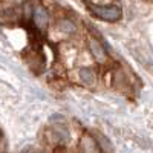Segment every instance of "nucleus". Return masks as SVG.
<instances>
[{"label":"nucleus","instance_id":"f257e3e1","mask_svg":"<svg viewBox=\"0 0 153 153\" xmlns=\"http://www.w3.org/2000/svg\"><path fill=\"white\" fill-rule=\"evenodd\" d=\"M89 9L92 11V14L97 16L98 19H103L107 22H117L121 17V9L115 5L110 6H98V5H91Z\"/></svg>","mask_w":153,"mask_h":153},{"label":"nucleus","instance_id":"0eeeda50","mask_svg":"<svg viewBox=\"0 0 153 153\" xmlns=\"http://www.w3.org/2000/svg\"><path fill=\"white\" fill-rule=\"evenodd\" d=\"M98 143H100V147H103V150H104L106 153H112V144H110V141H109L104 135L98 136Z\"/></svg>","mask_w":153,"mask_h":153},{"label":"nucleus","instance_id":"7ed1b4c3","mask_svg":"<svg viewBox=\"0 0 153 153\" xmlns=\"http://www.w3.org/2000/svg\"><path fill=\"white\" fill-rule=\"evenodd\" d=\"M89 49H91V52H92V55L95 57V60L98 61V63H104L106 61V51H104V48L101 46L97 40H94V38H91L89 40Z\"/></svg>","mask_w":153,"mask_h":153},{"label":"nucleus","instance_id":"6e6552de","mask_svg":"<svg viewBox=\"0 0 153 153\" xmlns=\"http://www.w3.org/2000/svg\"><path fill=\"white\" fill-rule=\"evenodd\" d=\"M58 25H60V29H61L63 32H66V34H72V32L75 31V26H74L69 20H61Z\"/></svg>","mask_w":153,"mask_h":153},{"label":"nucleus","instance_id":"20e7f679","mask_svg":"<svg viewBox=\"0 0 153 153\" xmlns=\"http://www.w3.org/2000/svg\"><path fill=\"white\" fill-rule=\"evenodd\" d=\"M81 149L84 153H98V146L95 139H92L91 136H86L81 139Z\"/></svg>","mask_w":153,"mask_h":153},{"label":"nucleus","instance_id":"f03ea898","mask_svg":"<svg viewBox=\"0 0 153 153\" xmlns=\"http://www.w3.org/2000/svg\"><path fill=\"white\" fill-rule=\"evenodd\" d=\"M48 22H49V17H48V12L43 6H37L35 11H34V23L38 29L45 31L46 26H48Z\"/></svg>","mask_w":153,"mask_h":153},{"label":"nucleus","instance_id":"39448f33","mask_svg":"<svg viewBox=\"0 0 153 153\" xmlns=\"http://www.w3.org/2000/svg\"><path fill=\"white\" fill-rule=\"evenodd\" d=\"M80 78L87 86H92L95 83V75H94V72L89 69V68H81L80 69Z\"/></svg>","mask_w":153,"mask_h":153},{"label":"nucleus","instance_id":"423d86ee","mask_svg":"<svg viewBox=\"0 0 153 153\" xmlns=\"http://www.w3.org/2000/svg\"><path fill=\"white\" fill-rule=\"evenodd\" d=\"M54 135L57 136L58 141H63V143L69 141V132H68L66 127H63V126H55L54 127Z\"/></svg>","mask_w":153,"mask_h":153}]
</instances>
